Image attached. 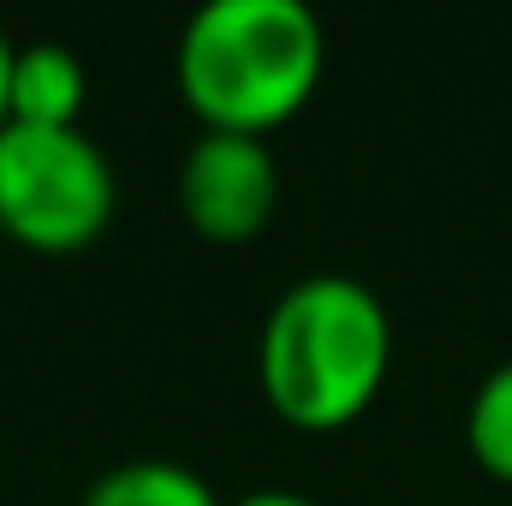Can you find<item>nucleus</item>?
Instances as JSON below:
<instances>
[{
  "instance_id": "obj_5",
  "label": "nucleus",
  "mask_w": 512,
  "mask_h": 506,
  "mask_svg": "<svg viewBox=\"0 0 512 506\" xmlns=\"http://www.w3.org/2000/svg\"><path fill=\"white\" fill-rule=\"evenodd\" d=\"M90 72L66 42H18L6 78V126H84Z\"/></svg>"
},
{
  "instance_id": "obj_7",
  "label": "nucleus",
  "mask_w": 512,
  "mask_h": 506,
  "mask_svg": "<svg viewBox=\"0 0 512 506\" xmlns=\"http://www.w3.org/2000/svg\"><path fill=\"white\" fill-rule=\"evenodd\" d=\"M465 447H471V459H477L495 483H512V358H501L489 376L471 387V405H465Z\"/></svg>"
},
{
  "instance_id": "obj_2",
  "label": "nucleus",
  "mask_w": 512,
  "mask_h": 506,
  "mask_svg": "<svg viewBox=\"0 0 512 506\" xmlns=\"http://www.w3.org/2000/svg\"><path fill=\"white\" fill-rule=\"evenodd\" d=\"M322 72L328 36L304 0H209L173 48L179 96L203 131L268 137L310 108Z\"/></svg>"
},
{
  "instance_id": "obj_3",
  "label": "nucleus",
  "mask_w": 512,
  "mask_h": 506,
  "mask_svg": "<svg viewBox=\"0 0 512 506\" xmlns=\"http://www.w3.org/2000/svg\"><path fill=\"white\" fill-rule=\"evenodd\" d=\"M120 209L108 149L84 126H0V233L36 256L90 251Z\"/></svg>"
},
{
  "instance_id": "obj_6",
  "label": "nucleus",
  "mask_w": 512,
  "mask_h": 506,
  "mask_svg": "<svg viewBox=\"0 0 512 506\" xmlns=\"http://www.w3.org/2000/svg\"><path fill=\"white\" fill-rule=\"evenodd\" d=\"M78 506H227L215 483L179 459H126L90 477Z\"/></svg>"
},
{
  "instance_id": "obj_8",
  "label": "nucleus",
  "mask_w": 512,
  "mask_h": 506,
  "mask_svg": "<svg viewBox=\"0 0 512 506\" xmlns=\"http://www.w3.org/2000/svg\"><path fill=\"white\" fill-rule=\"evenodd\" d=\"M227 506H316L310 495H298V489H251V495H239V501Z\"/></svg>"
},
{
  "instance_id": "obj_4",
  "label": "nucleus",
  "mask_w": 512,
  "mask_h": 506,
  "mask_svg": "<svg viewBox=\"0 0 512 506\" xmlns=\"http://www.w3.org/2000/svg\"><path fill=\"white\" fill-rule=\"evenodd\" d=\"M173 197L203 245H251L280 209V155L268 149V137L197 131L179 155Z\"/></svg>"
},
{
  "instance_id": "obj_1",
  "label": "nucleus",
  "mask_w": 512,
  "mask_h": 506,
  "mask_svg": "<svg viewBox=\"0 0 512 506\" xmlns=\"http://www.w3.org/2000/svg\"><path fill=\"white\" fill-rule=\"evenodd\" d=\"M393 370V316L358 274L292 280L256 334V387L268 411L304 435L358 423Z\"/></svg>"
},
{
  "instance_id": "obj_9",
  "label": "nucleus",
  "mask_w": 512,
  "mask_h": 506,
  "mask_svg": "<svg viewBox=\"0 0 512 506\" xmlns=\"http://www.w3.org/2000/svg\"><path fill=\"white\" fill-rule=\"evenodd\" d=\"M12 36H6V24H0V126H6V78H12Z\"/></svg>"
}]
</instances>
